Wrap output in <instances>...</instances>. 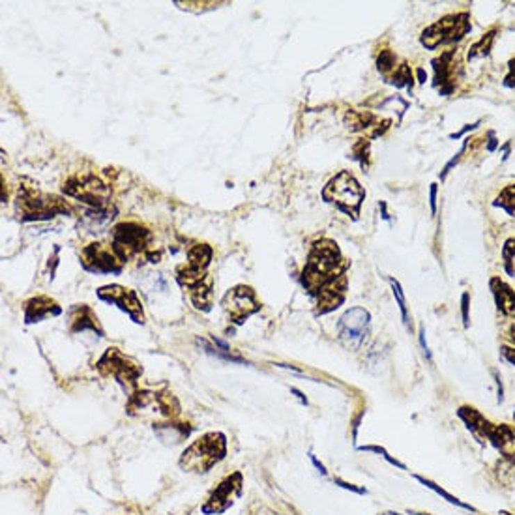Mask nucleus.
<instances>
[{
	"label": "nucleus",
	"instance_id": "obj_1",
	"mask_svg": "<svg viewBox=\"0 0 515 515\" xmlns=\"http://www.w3.org/2000/svg\"><path fill=\"white\" fill-rule=\"evenodd\" d=\"M341 257H339L338 245L330 240H320L313 245V252L309 253V263L304 270V285L307 291L315 295L322 288L328 287L334 279L341 276L339 268Z\"/></svg>",
	"mask_w": 515,
	"mask_h": 515
},
{
	"label": "nucleus",
	"instance_id": "obj_2",
	"mask_svg": "<svg viewBox=\"0 0 515 515\" xmlns=\"http://www.w3.org/2000/svg\"><path fill=\"white\" fill-rule=\"evenodd\" d=\"M227 455V439L223 433H206L186 448L178 465L186 473L204 474Z\"/></svg>",
	"mask_w": 515,
	"mask_h": 515
},
{
	"label": "nucleus",
	"instance_id": "obj_3",
	"mask_svg": "<svg viewBox=\"0 0 515 515\" xmlns=\"http://www.w3.org/2000/svg\"><path fill=\"white\" fill-rule=\"evenodd\" d=\"M322 195H325L326 201L338 204L343 212L356 218L366 193H363L362 186L356 182V178L350 172L343 171L339 172L336 178H332L322 191Z\"/></svg>",
	"mask_w": 515,
	"mask_h": 515
},
{
	"label": "nucleus",
	"instance_id": "obj_4",
	"mask_svg": "<svg viewBox=\"0 0 515 515\" xmlns=\"http://www.w3.org/2000/svg\"><path fill=\"white\" fill-rule=\"evenodd\" d=\"M468 31H471V21H468L466 13L450 15V17L439 21L436 25L430 26L427 31H423L422 43L430 49H435L441 43L461 40Z\"/></svg>",
	"mask_w": 515,
	"mask_h": 515
},
{
	"label": "nucleus",
	"instance_id": "obj_5",
	"mask_svg": "<svg viewBox=\"0 0 515 515\" xmlns=\"http://www.w3.org/2000/svg\"><path fill=\"white\" fill-rule=\"evenodd\" d=\"M242 487H244V478L242 474L234 473L231 476L223 480L218 487H215L210 497L206 498V502L203 504V514L204 515H220L223 512H227L233 506L238 497L242 495Z\"/></svg>",
	"mask_w": 515,
	"mask_h": 515
},
{
	"label": "nucleus",
	"instance_id": "obj_6",
	"mask_svg": "<svg viewBox=\"0 0 515 515\" xmlns=\"http://www.w3.org/2000/svg\"><path fill=\"white\" fill-rule=\"evenodd\" d=\"M148 233L137 223H120L113 231V250L120 261L139 253L147 245Z\"/></svg>",
	"mask_w": 515,
	"mask_h": 515
},
{
	"label": "nucleus",
	"instance_id": "obj_7",
	"mask_svg": "<svg viewBox=\"0 0 515 515\" xmlns=\"http://www.w3.org/2000/svg\"><path fill=\"white\" fill-rule=\"evenodd\" d=\"M98 369L105 375H113L120 384L133 386L141 377V368L128 360L118 349H109L98 362Z\"/></svg>",
	"mask_w": 515,
	"mask_h": 515
},
{
	"label": "nucleus",
	"instance_id": "obj_8",
	"mask_svg": "<svg viewBox=\"0 0 515 515\" xmlns=\"http://www.w3.org/2000/svg\"><path fill=\"white\" fill-rule=\"evenodd\" d=\"M64 193L72 197H77L81 201L94 204L101 209L105 201L109 199L111 190L105 184H101L98 178L85 177V178H72L64 184Z\"/></svg>",
	"mask_w": 515,
	"mask_h": 515
},
{
	"label": "nucleus",
	"instance_id": "obj_9",
	"mask_svg": "<svg viewBox=\"0 0 515 515\" xmlns=\"http://www.w3.org/2000/svg\"><path fill=\"white\" fill-rule=\"evenodd\" d=\"M19 206L23 209L25 220L53 218L56 212H66L68 206L60 204L55 197H42L38 191H19Z\"/></svg>",
	"mask_w": 515,
	"mask_h": 515
},
{
	"label": "nucleus",
	"instance_id": "obj_10",
	"mask_svg": "<svg viewBox=\"0 0 515 515\" xmlns=\"http://www.w3.org/2000/svg\"><path fill=\"white\" fill-rule=\"evenodd\" d=\"M223 307L231 319L236 322V325H242L250 315H253L255 311H259V302L255 300V295L250 287L245 285H238L234 287L233 291H229L225 298H223Z\"/></svg>",
	"mask_w": 515,
	"mask_h": 515
},
{
	"label": "nucleus",
	"instance_id": "obj_11",
	"mask_svg": "<svg viewBox=\"0 0 515 515\" xmlns=\"http://www.w3.org/2000/svg\"><path fill=\"white\" fill-rule=\"evenodd\" d=\"M369 332V313L362 307H354L345 313L339 320V336L349 347L362 345Z\"/></svg>",
	"mask_w": 515,
	"mask_h": 515
},
{
	"label": "nucleus",
	"instance_id": "obj_12",
	"mask_svg": "<svg viewBox=\"0 0 515 515\" xmlns=\"http://www.w3.org/2000/svg\"><path fill=\"white\" fill-rule=\"evenodd\" d=\"M98 295L101 300L117 304V306L120 307L122 311L128 313L129 317L136 320V322H142L141 302H139V298H137V295L133 291L120 287V285H111V287L99 288Z\"/></svg>",
	"mask_w": 515,
	"mask_h": 515
},
{
	"label": "nucleus",
	"instance_id": "obj_13",
	"mask_svg": "<svg viewBox=\"0 0 515 515\" xmlns=\"http://www.w3.org/2000/svg\"><path fill=\"white\" fill-rule=\"evenodd\" d=\"M83 264L92 272H118V259L101 244H90L83 252Z\"/></svg>",
	"mask_w": 515,
	"mask_h": 515
},
{
	"label": "nucleus",
	"instance_id": "obj_14",
	"mask_svg": "<svg viewBox=\"0 0 515 515\" xmlns=\"http://www.w3.org/2000/svg\"><path fill=\"white\" fill-rule=\"evenodd\" d=\"M345 287H347V279L345 276L338 277V279H334V281L325 287L319 293V311L320 313H328L332 309H336L339 307V304L343 302L345 298Z\"/></svg>",
	"mask_w": 515,
	"mask_h": 515
},
{
	"label": "nucleus",
	"instance_id": "obj_15",
	"mask_svg": "<svg viewBox=\"0 0 515 515\" xmlns=\"http://www.w3.org/2000/svg\"><path fill=\"white\" fill-rule=\"evenodd\" d=\"M493 446L506 457V459H515V430L509 425H493L491 427L489 439Z\"/></svg>",
	"mask_w": 515,
	"mask_h": 515
},
{
	"label": "nucleus",
	"instance_id": "obj_16",
	"mask_svg": "<svg viewBox=\"0 0 515 515\" xmlns=\"http://www.w3.org/2000/svg\"><path fill=\"white\" fill-rule=\"evenodd\" d=\"M49 315H60V307L56 306V302H53L51 298L38 296V298H32V300L26 302L25 320L28 325L31 322H40V320L49 317Z\"/></svg>",
	"mask_w": 515,
	"mask_h": 515
},
{
	"label": "nucleus",
	"instance_id": "obj_17",
	"mask_svg": "<svg viewBox=\"0 0 515 515\" xmlns=\"http://www.w3.org/2000/svg\"><path fill=\"white\" fill-rule=\"evenodd\" d=\"M459 416L465 420L466 427L473 431L474 435L478 436L480 442H485V439H489L491 427H493V425H491L480 412H476L474 409H468V407H463L459 411Z\"/></svg>",
	"mask_w": 515,
	"mask_h": 515
},
{
	"label": "nucleus",
	"instance_id": "obj_18",
	"mask_svg": "<svg viewBox=\"0 0 515 515\" xmlns=\"http://www.w3.org/2000/svg\"><path fill=\"white\" fill-rule=\"evenodd\" d=\"M491 287H493V293H495V298H497L498 309L502 313H506L508 317H515V295L514 291L502 283L500 279H493L491 281Z\"/></svg>",
	"mask_w": 515,
	"mask_h": 515
},
{
	"label": "nucleus",
	"instance_id": "obj_19",
	"mask_svg": "<svg viewBox=\"0 0 515 515\" xmlns=\"http://www.w3.org/2000/svg\"><path fill=\"white\" fill-rule=\"evenodd\" d=\"M74 325H72V332H83V330H92L101 334L98 319L94 317V313L88 307L81 306L74 311Z\"/></svg>",
	"mask_w": 515,
	"mask_h": 515
},
{
	"label": "nucleus",
	"instance_id": "obj_20",
	"mask_svg": "<svg viewBox=\"0 0 515 515\" xmlns=\"http://www.w3.org/2000/svg\"><path fill=\"white\" fill-rule=\"evenodd\" d=\"M190 295L197 309L209 311L210 302H212V279H210V277H204L203 281L197 283L195 287L190 288Z\"/></svg>",
	"mask_w": 515,
	"mask_h": 515
},
{
	"label": "nucleus",
	"instance_id": "obj_21",
	"mask_svg": "<svg viewBox=\"0 0 515 515\" xmlns=\"http://www.w3.org/2000/svg\"><path fill=\"white\" fill-rule=\"evenodd\" d=\"M190 264L191 268H197V270H204L209 266L210 259H212V250L209 245H193L190 250Z\"/></svg>",
	"mask_w": 515,
	"mask_h": 515
},
{
	"label": "nucleus",
	"instance_id": "obj_22",
	"mask_svg": "<svg viewBox=\"0 0 515 515\" xmlns=\"http://www.w3.org/2000/svg\"><path fill=\"white\" fill-rule=\"evenodd\" d=\"M416 480H418V482H422L423 485H427V487H430V489L435 491L436 495H441V497L446 498V500H448V502H450V504H455V506H459V508H465V509H471V512H474L473 506H468V504L461 502L459 498L452 497V495H450V493H446V491H444V489H441V487H439V485L433 484V482H430V480L422 478V476H416Z\"/></svg>",
	"mask_w": 515,
	"mask_h": 515
},
{
	"label": "nucleus",
	"instance_id": "obj_23",
	"mask_svg": "<svg viewBox=\"0 0 515 515\" xmlns=\"http://www.w3.org/2000/svg\"><path fill=\"white\" fill-rule=\"evenodd\" d=\"M493 38H495V32H489V34L482 38V40L476 43V45H473V47H471V51H468V58H476V56L489 55Z\"/></svg>",
	"mask_w": 515,
	"mask_h": 515
},
{
	"label": "nucleus",
	"instance_id": "obj_24",
	"mask_svg": "<svg viewBox=\"0 0 515 515\" xmlns=\"http://www.w3.org/2000/svg\"><path fill=\"white\" fill-rule=\"evenodd\" d=\"M495 204L506 209L509 214L515 218V186H509L508 190H504L502 193H500V197L495 201Z\"/></svg>",
	"mask_w": 515,
	"mask_h": 515
},
{
	"label": "nucleus",
	"instance_id": "obj_25",
	"mask_svg": "<svg viewBox=\"0 0 515 515\" xmlns=\"http://www.w3.org/2000/svg\"><path fill=\"white\" fill-rule=\"evenodd\" d=\"M390 83H393L395 86H412V74L411 70H409V66L403 64V66L395 72V75H393Z\"/></svg>",
	"mask_w": 515,
	"mask_h": 515
},
{
	"label": "nucleus",
	"instance_id": "obj_26",
	"mask_svg": "<svg viewBox=\"0 0 515 515\" xmlns=\"http://www.w3.org/2000/svg\"><path fill=\"white\" fill-rule=\"evenodd\" d=\"M377 64H379V72H382V74L386 75L388 72H392L393 66H395V56H393L392 51H382Z\"/></svg>",
	"mask_w": 515,
	"mask_h": 515
},
{
	"label": "nucleus",
	"instance_id": "obj_27",
	"mask_svg": "<svg viewBox=\"0 0 515 515\" xmlns=\"http://www.w3.org/2000/svg\"><path fill=\"white\" fill-rule=\"evenodd\" d=\"M504 261H506V270L509 274H515V238L508 240L504 247Z\"/></svg>",
	"mask_w": 515,
	"mask_h": 515
},
{
	"label": "nucleus",
	"instance_id": "obj_28",
	"mask_svg": "<svg viewBox=\"0 0 515 515\" xmlns=\"http://www.w3.org/2000/svg\"><path fill=\"white\" fill-rule=\"evenodd\" d=\"M390 283H392L393 296L398 298V304H399V307H401V313H403V322H405V325H409V315H407V302H405V296H403V291H401V287H399V283L395 281V279H390Z\"/></svg>",
	"mask_w": 515,
	"mask_h": 515
},
{
	"label": "nucleus",
	"instance_id": "obj_29",
	"mask_svg": "<svg viewBox=\"0 0 515 515\" xmlns=\"http://www.w3.org/2000/svg\"><path fill=\"white\" fill-rule=\"evenodd\" d=\"M461 309H463V325L468 326V295H463V298H461Z\"/></svg>",
	"mask_w": 515,
	"mask_h": 515
},
{
	"label": "nucleus",
	"instance_id": "obj_30",
	"mask_svg": "<svg viewBox=\"0 0 515 515\" xmlns=\"http://www.w3.org/2000/svg\"><path fill=\"white\" fill-rule=\"evenodd\" d=\"M336 484L341 485V487H345V489H350V491H354V493H360V495H363V493H366V489H360V487H356V485H352V484H347V482H343V480H339V478H336Z\"/></svg>",
	"mask_w": 515,
	"mask_h": 515
},
{
	"label": "nucleus",
	"instance_id": "obj_31",
	"mask_svg": "<svg viewBox=\"0 0 515 515\" xmlns=\"http://www.w3.org/2000/svg\"><path fill=\"white\" fill-rule=\"evenodd\" d=\"M515 85V58L509 62V75L506 77V86H514Z\"/></svg>",
	"mask_w": 515,
	"mask_h": 515
},
{
	"label": "nucleus",
	"instance_id": "obj_32",
	"mask_svg": "<svg viewBox=\"0 0 515 515\" xmlns=\"http://www.w3.org/2000/svg\"><path fill=\"white\" fill-rule=\"evenodd\" d=\"M431 212H436V186H431Z\"/></svg>",
	"mask_w": 515,
	"mask_h": 515
},
{
	"label": "nucleus",
	"instance_id": "obj_33",
	"mask_svg": "<svg viewBox=\"0 0 515 515\" xmlns=\"http://www.w3.org/2000/svg\"><path fill=\"white\" fill-rule=\"evenodd\" d=\"M502 354L508 362H512L515 366V350L514 349H502Z\"/></svg>",
	"mask_w": 515,
	"mask_h": 515
},
{
	"label": "nucleus",
	"instance_id": "obj_34",
	"mask_svg": "<svg viewBox=\"0 0 515 515\" xmlns=\"http://www.w3.org/2000/svg\"><path fill=\"white\" fill-rule=\"evenodd\" d=\"M311 459H313V463H315V466H317V468H319V471H320V473H322V474H326V471H325V466H322V465H320V463H319V461H317V459H315V457H311Z\"/></svg>",
	"mask_w": 515,
	"mask_h": 515
},
{
	"label": "nucleus",
	"instance_id": "obj_35",
	"mask_svg": "<svg viewBox=\"0 0 515 515\" xmlns=\"http://www.w3.org/2000/svg\"><path fill=\"white\" fill-rule=\"evenodd\" d=\"M418 79H420V83H425V72L423 70H418Z\"/></svg>",
	"mask_w": 515,
	"mask_h": 515
},
{
	"label": "nucleus",
	"instance_id": "obj_36",
	"mask_svg": "<svg viewBox=\"0 0 515 515\" xmlns=\"http://www.w3.org/2000/svg\"><path fill=\"white\" fill-rule=\"evenodd\" d=\"M380 515H399V514H395V512H386V514H380Z\"/></svg>",
	"mask_w": 515,
	"mask_h": 515
},
{
	"label": "nucleus",
	"instance_id": "obj_37",
	"mask_svg": "<svg viewBox=\"0 0 515 515\" xmlns=\"http://www.w3.org/2000/svg\"><path fill=\"white\" fill-rule=\"evenodd\" d=\"M512 339L515 341V328H512Z\"/></svg>",
	"mask_w": 515,
	"mask_h": 515
}]
</instances>
